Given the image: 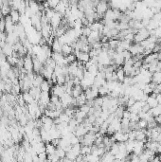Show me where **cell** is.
<instances>
[{"mask_svg": "<svg viewBox=\"0 0 161 162\" xmlns=\"http://www.w3.org/2000/svg\"><path fill=\"white\" fill-rule=\"evenodd\" d=\"M108 45H109V48L116 50V48H117L119 45V39H110L108 42Z\"/></svg>", "mask_w": 161, "mask_h": 162, "instance_id": "f546056e", "label": "cell"}, {"mask_svg": "<svg viewBox=\"0 0 161 162\" xmlns=\"http://www.w3.org/2000/svg\"><path fill=\"white\" fill-rule=\"evenodd\" d=\"M112 138L114 139V140L117 142V143H125V142L128 140V134L119 131V132L115 133Z\"/></svg>", "mask_w": 161, "mask_h": 162, "instance_id": "ba28073f", "label": "cell"}, {"mask_svg": "<svg viewBox=\"0 0 161 162\" xmlns=\"http://www.w3.org/2000/svg\"><path fill=\"white\" fill-rule=\"evenodd\" d=\"M145 151V143L142 141H136V145H135V148H134V154L135 155H138V157H139V155L142 154L143 152Z\"/></svg>", "mask_w": 161, "mask_h": 162, "instance_id": "30bf717a", "label": "cell"}, {"mask_svg": "<svg viewBox=\"0 0 161 162\" xmlns=\"http://www.w3.org/2000/svg\"><path fill=\"white\" fill-rule=\"evenodd\" d=\"M101 37V33L99 31H91L90 35L87 37V41L88 43L91 45L95 42H100V39Z\"/></svg>", "mask_w": 161, "mask_h": 162, "instance_id": "8fae6325", "label": "cell"}, {"mask_svg": "<svg viewBox=\"0 0 161 162\" xmlns=\"http://www.w3.org/2000/svg\"><path fill=\"white\" fill-rule=\"evenodd\" d=\"M136 141L137 140H127L125 142V147H126V151L128 154H131L133 153L134 151V148H135V145H136Z\"/></svg>", "mask_w": 161, "mask_h": 162, "instance_id": "cb8c5ba5", "label": "cell"}, {"mask_svg": "<svg viewBox=\"0 0 161 162\" xmlns=\"http://www.w3.org/2000/svg\"><path fill=\"white\" fill-rule=\"evenodd\" d=\"M130 115L131 113L128 111V110L126 109L125 111L123 112V115H122V118L121 119H127V120H130Z\"/></svg>", "mask_w": 161, "mask_h": 162, "instance_id": "7bdbcfd3", "label": "cell"}, {"mask_svg": "<svg viewBox=\"0 0 161 162\" xmlns=\"http://www.w3.org/2000/svg\"><path fill=\"white\" fill-rule=\"evenodd\" d=\"M83 92V89L82 88L81 86H74L72 88V92H71V96L73 97L74 99H77L79 96H81Z\"/></svg>", "mask_w": 161, "mask_h": 162, "instance_id": "ac0fdd59", "label": "cell"}, {"mask_svg": "<svg viewBox=\"0 0 161 162\" xmlns=\"http://www.w3.org/2000/svg\"><path fill=\"white\" fill-rule=\"evenodd\" d=\"M156 100L158 101V104H159V103H161V93L156 95Z\"/></svg>", "mask_w": 161, "mask_h": 162, "instance_id": "ee69618b", "label": "cell"}, {"mask_svg": "<svg viewBox=\"0 0 161 162\" xmlns=\"http://www.w3.org/2000/svg\"><path fill=\"white\" fill-rule=\"evenodd\" d=\"M4 96V93L2 92V91H0V100H1L2 99V97Z\"/></svg>", "mask_w": 161, "mask_h": 162, "instance_id": "f6af8a7d", "label": "cell"}, {"mask_svg": "<svg viewBox=\"0 0 161 162\" xmlns=\"http://www.w3.org/2000/svg\"><path fill=\"white\" fill-rule=\"evenodd\" d=\"M77 61L85 64L89 60H90V56L89 53H85V52H79L78 54H76Z\"/></svg>", "mask_w": 161, "mask_h": 162, "instance_id": "2e32d148", "label": "cell"}, {"mask_svg": "<svg viewBox=\"0 0 161 162\" xmlns=\"http://www.w3.org/2000/svg\"><path fill=\"white\" fill-rule=\"evenodd\" d=\"M21 96H22V98H23V100H24V101L26 102V104H30L31 102H33L35 100L33 99V97H32L29 92H23L22 94H21Z\"/></svg>", "mask_w": 161, "mask_h": 162, "instance_id": "7402d4cb", "label": "cell"}, {"mask_svg": "<svg viewBox=\"0 0 161 162\" xmlns=\"http://www.w3.org/2000/svg\"><path fill=\"white\" fill-rule=\"evenodd\" d=\"M66 60H67V64H72V63L76 62V61H77V58H76V55H75L74 53H72V54H70V55L66 56Z\"/></svg>", "mask_w": 161, "mask_h": 162, "instance_id": "d590c367", "label": "cell"}, {"mask_svg": "<svg viewBox=\"0 0 161 162\" xmlns=\"http://www.w3.org/2000/svg\"><path fill=\"white\" fill-rule=\"evenodd\" d=\"M158 146H159V143L157 141H153V140L149 139L145 144V149H147V150H149V151H152L153 153H156V152H157Z\"/></svg>", "mask_w": 161, "mask_h": 162, "instance_id": "5bb4252c", "label": "cell"}, {"mask_svg": "<svg viewBox=\"0 0 161 162\" xmlns=\"http://www.w3.org/2000/svg\"><path fill=\"white\" fill-rule=\"evenodd\" d=\"M128 51L132 54V56L136 57V56H138V55H142L143 52H144V48L141 47L140 44H133L131 45L130 48L128 49Z\"/></svg>", "mask_w": 161, "mask_h": 162, "instance_id": "8992f818", "label": "cell"}, {"mask_svg": "<svg viewBox=\"0 0 161 162\" xmlns=\"http://www.w3.org/2000/svg\"><path fill=\"white\" fill-rule=\"evenodd\" d=\"M139 120H140V118H139L138 114L131 113V115H130V121L131 122H133V123H138Z\"/></svg>", "mask_w": 161, "mask_h": 162, "instance_id": "e575fe53", "label": "cell"}, {"mask_svg": "<svg viewBox=\"0 0 161 162\" xmlns=\"http://www.w3.org/2000/svg\"><path fill=\"white\" fill-rule=\"evenodd\" d=\"M91 30H90L89 27H83L82 29V36H85V37H88L90 35V33H91Z\"/></svg>", "mask_w": 161, "mask_h": 162, "instance_id": "ab89813d", "label": "cell"}, {"mask_svg": "<svg viewBox=\"0 0 161 162\" xmlns=\"http://www.w3.org/2000/svg\"><path fill=\"white\" fill-rule=\"evenodd\" d=\"M109 153H110L112 155H114V157H116L119 153V143H117V142H115V143L111 146V148L109 149Z\"/></svg>", "mask_w": 161, "mask_h": 162, "instance_id": "f1b7e54d", "label": "cell"}, {"mask_svg": "<svg viewBox=\"0 0 161 162\" xmlns=\"http://www.w3.org/2000/svg\"><path fill=\"white\" fill-rule=\"evenodd\" d=\"M132 43L129 42V41H126V40H119V47L122 49V50H128L129 48H130Z\"/></svg>", "mask_w": 161, "mask_h": 162, "instance_id": "83f0119b", "label": "cell"}, {"mask_svg": "<svg viewBox=\"0 0 161 162\" xmlns=\"http://www.w3.org/2000/svg\"><path fill=\"white\" fill-rule=\"evenodd\" d=\"M92 152V146H82L81 149V154L83 157H86V155L90 154Z\"/></svg>", "mask_w": 161, "mask_h": 162, "instance_id": "4dcf8cb0", "label": "cell"}, {"mask_svg": "<svg viewBox=\"0 0 161 162\" xmlns=\"http://www.w3.org/2000/svg\"><path fill=\"white\" fill-rule=\"evenodd\" d=\"M73 48L71 45H63V46L62 47V54L66 57L67 55H70L73 53Z\"/></svg>", "mask_w": 161, "mask_h": 162, "instance_id": "ffe728a7", "label": "cell"}, {"mask_svg": "<svg viewBox=\"0 0 161 162\" xmlns=\"http://www.w3.org/2000/svg\"><path fill=\"white\" fill-rule=\"evenodd\" d=\"M135 102H136V101H135V100L132 98V97H131V98H129V99L127 100L125 106H127V108H130V107H132V106L134 105Z\"/></svg>", "mask_w": 161, "mask_h": 162, "instance_id": "60d3db41", "label": "cell"}, {"mask_svg": "<svg viewBox=\"0 0 161 162\" xmlns=\"http://www.w3.org/2000/svg\"><path fill=\"white\" fill-rule=\"evenodd\" d=\"M86 102H87V100H86V97L85 95V92H83L81 96H79L78 98L76 99V103H77V106H82V105H85L86 104Z\"/></svg>", "mask_w": 161, "mask_h": 162, "instance_id": "484cf974", "label": "cell"}, {"mask_svg": "<svg viewBox=\"0 0 161 162\" xmlns=\"http://www.w3.org/2000/svg\"><path fill=\"white\" fill-rule=\"evenodd\" d=\"M116 74H117V78H118V82L122 83V82L124 81L125 77H126V74L124 72V70L122 69V67H118L117 69H116Z\"/></svg>", "mask_w": 161, "mask_h": 162, "instance_id": "d6986e66", "label": "cell"}, {"mask_svg": "<svg viewBox=\"0 0 161 162\" xmlns=\"http://www.w3.org/2000/svg\"><path fill=\"white\" fill-rule=\"evenodd\" d=\"M62 47H63V45L58 41L57 38L54 39L52 45L50 46L51 50H52L53 53H62Z\"/></svg>", "mask_w": 161, "mask_h": 162, "instance_id": "9a60e30c", "label": "cell"}, {"mask_svg": "<svg viewBox=\"0 0 161 162\" xmlns=\"http://www.w3.org/2000/svg\"><path fill=\"white\" fill-rule=\"evenodd\" d=\"M159 28V22L158 21H156L154 19H151L149 24H148V26L146 27V29L149 30V31H153V30H156V29Z\"/></svg>", "mask_w": 161, "mask_h": 162, "instance_id": "44dd1931", "label": "cell"}, {"mask_svg": "<svg viewBox=\"0 0 161 162\" xmlns=\"http://www.w3.org/2000/svg\"><path fill=\"white\" fill-rule=\"evenodd\" d=\"M23 68L27 71L28 73L33 72V59H32V56L30 54H28L24 57Z\"/></svg>", "mask_w": 161, "mask_h": 162, "instance_id": "5b68a950", "label": "cell"}, {"mask_svg": "<svg viewBox=\"0 0 161 162\" xmlns=\"http://www.w3.org/2000/svg\"><path fill=\"white\" fill-rule=\"evenodd\" d=\"M122 16V12L118 10L109 9L104 16V20L105 21H117L119 20Z\"/></svg>", "mask_w": 161, "mask_h": 162, "instance_id": "7a4b0ae2", "label": "cell"}, {"mask_svg": "<svg viewBox=\"0 0 161 162\" xmlns=\"http://www.w3.org/2000/svg\"><path fill=\"white\" fill-rule=\"evenodd\" d=\"M69 143H70V145H71V146L76 145V144H79V143H81V139L78 138V137H76V136L74 135L73 137H72L71 139H70Z\"/></svg>", "mask_w": 161, "mask_h": 162, "instance_id": "8d00e7d4", "label": "cell"}, {"mask_svg": "<svg viewBox=\"0 0 161 162\" xmlns=\"http://www.w3.org/2000/svg\"><path fill=\"white\" fill-rule=\"evenodd\" d=\"M159 27H161V19H160V21H159Z\"/></svg>", "mask_w": 161, "mask_h": 162, "instance_id": "bcb514c9", "label": "cell"}, {"mask_svg": "<svg viewBox=\"0 0 161 162\" xmlns=\"http://www.w3.org/2000/svg\"><path fill=\"white\" fill-rule=\"evenodd\" d=\"M150 36V31L148 30L146 28L138 30L136 34H135V38H134V41L136 42L137 44H140L142 43L143 41L147 40L148 38Z\"/></svg>", "mask_w": 161, "mask_h": 162, "instance_id": "3957f363", "label": "cell"}, {"mask_svg": "<svg viewBox=\"0 0 161 162\" xmlns=\"http://www.w3.org/2000/svg\"><path fill=\"white\" fill-rule=\"evenodd\" d=\"M62 22H63V16L60 14H58V12H55L54 16L51 18V20L49 21V24L53 30H56L62 25Z\"/></svg>", "mask_w": 161, "mask_h": 162, "instance_id": "52a82bcc", "label": "cell"}, {"mask_svg": "<svg viewBox=\"0 0 161 162\" xmlns=\"http://www.w3.org/2000/svg\"><path fill=\"white\" fill-rule=\"evenodd\" d=\"M121 54H122V57H123V59H124V62H125V61H128V60H130V59H132V58H133L132 54L129 52L128 50H124Z\"/></svg>", "mask_w": 161, "mask_h": 162, "instance_id": "f35d334b", "label": "cell"}, {"mask_svg": "<svg viewBox=\"0 0 161 162\" xmlns=\"http://www.w3.org/2000/svg\"><path fill=\"white\" fill-rule=\"evenodd\" d=\"M21 15H22V14H21L18 11H16V10H12V9H11V14H10V17H11V21L14 22V25H17V24L20 23Z\"/></svg>", "mask_w": 161, "mask_h": 162, "instance_id": "7c38bea8", "label": "cell"}, {"mask_svg": "<svg viewBox=\"0 0 161 162\" xmlns=\"http://www.w3.org/2000/svg\"><path fill=\"white\" fill-rule=\"evenodd\" d=\"M109 10V4L106 1H100L96 5V14H97V21H100L101 19H104V14Z\"/></svg>", "mask_w": 161, "mask_h": 162, "instance_id": "6da1fadb", "label": "cell"}, {"mask_svg": "<svg viewBox=\"0 0 161 162\" xmlns=\"http://www.w3.org/2000/svg\"><path fill=\"white\" fill-rule=\"evenodd\" d=\"M55 154L58 155V157L60 158V160H63V158H66L67 152L64 151V150H63V149H61V148H57V149H56V152H55Z\"/></svg>", "mask_w": 161, "mask_h": 162, "instance_id": "d6a6232c", "label": "cell"}, {"mask_svg": "<svg viewBox=\"0 0 161 162\" xmlns=\"http://www.w3.org/2000/svg\"><path fill=\"white\" fill-rule=\"evenodd\" d=\"M109 93H110V92H109V90H108V88L106 87V86H101V87L99 88V94H100L101 97L109 96Z\"/></svg>", "mask_w": 161, "mask_h": 162, "instance_id": "836d02e7", "label": "cell"}, {"mask_svg": "<svg viewBox=\"0 0 161 162\" xmlns=\"http://www.w3.org/2000/svg\"><path fill=\"white\" fill-rule=\"evenodd\" d=\"M0 32H6V25L4 18L2 20H0Z\"/></svg>", "mask_w": 161, "mask_h": 162, "instance_id": "b9f144b4", "label": "cell"}, {"mask_svg": "<svg viewBox=\"0 0 161 162\" xmlns=\"http://www.w3.org/2000/svg\"><path fill=\"white\" fill-rule=\"evenodd\" d=\"M100 159H101L100 157L95 155L93 154H90L86 155V157H85V160H86L87 162H99Z\"/></svg>", "mask_w": 161, "mask_h": 162, "instance_id": "1f68e13d", "label": "cell"}, {"mask_svg": "<svg viewBox=\"0 0 161 162\" xmlns=\"http://www.w3.org/2000/svg\"><path fill=\"white\" fill-rule=\"evenodd\" d=\"M56 149L57 147L54 146L51 142H48V143H46V153L48 155H51V154H54L56 152Z\"/></svg>", "mask_w": 161, "mask_h": 162, "instance_id": "d4e9b609", "label": "cell"}, {"mask_svg": "<svg viewBox=\"0 0 161 162\" xmlns=\"http://www.w3.org/2000/svg\"><path fill=\"white\" fill-rule=\"evenodd\" d=\"M150 113L152 114V116L153 117L154 119L157 118V117H160L161 116V106L160 105H157L153 108H151L150 109Z\"/></svg>", "mask_w": 161, "mask_h": 162, "instance_id": "4316f807", "label": "cell"}, {"mask_svg": "<svg viewBox=\"0 0 161 162\" xmlns=\"http://www.w3.org/2000/svg\"><path fill=\"white\" fill-rule=\"evenodd\" d=\"M152 83H154L156 86L161 85V72H160V71H157V72L153 73V76H152Z\"/></svg>", "mask_w": 161, "mask_h": 162, "instance_id": "603a6c76", "label": "cell"}, {"mask_svg": "<svg viewBox=\"0 0 161 162\" xmlns=\"http://www.w3.org/2000/svg\"><path fill=\"white\" fill-rule=\"evenodd\" d=\"M88 133V129L85 126V124L82 123V124H79L78 126H77V128L75 129L74 131V135L76 136V137L78 138H83Z\"/></svg>", "mask_w": 161, "mask_h": 162, "instance_id": "9c48e42d", "label": "cell"}, {"mask_svg": "<svg viewBox=\"0 0 161 162\" xmlns=\"http://www.w3.org/2000/svg\"><path fill=\"white\" fill-rule=\"evenodd\" d=\"M90 109H91V106H89V105L87 104V103H86V104L81 106L79 110H80V111H82V112H83L85 114H86V115L88 116V114H89V112H90Z\"/></svg>", "mask_w": 161, "mask_h": 162, "instance_id": "74e56055", "label": "cell"}, {"mask_svg": "<svg viewBox=\"0 0 161 162\" xmlns=\"http://www.w3.org/2000/svg\"><path fill=\"white\" fill-rule=\"evenodd\" d=\"M2 52H3V54H5L7 57H9V56H11L12 54L14 53V46H11V45H10V44H6L5 46H4V48H2Z\"/></svg>", "mask_w": 161, "mask_h": 162, "instance_id": "e0dca14e", "label": "cell"}, {"mask_svg": "<svg viewBox=\"0 0 161 162\" xmlns=\"http://www.w3.org/2000/svg\"><path fill=\"white\" fill-rule=\"evenodd\" d=\"M147 105L149 106L150 108H153L158 105V101L156 100V94H151L150 96H148L147 101H146Z\"/></svg>", "mask_w": 161, "mask_h": 162, "instance_id": "4fadbf2b", "label": "cell"}, {"mask_svg": "<svg viewBox=\"0 0 161 162\" xmlns=\"http://www.w3.org/2000/svg\"><path fill=\"white\" fill-rule=\"evenodd\" d=\"M96 139H97V137H96L95 133L88 132L85 137L81 139V144L82 146H93Z\"/></svg>", "mask_w": 161, "mask_h": 162, "instance_id": "277c9868", "label": "cell"}]
</instances>
